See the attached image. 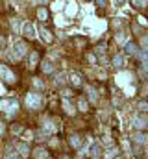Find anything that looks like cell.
Returning <instances> with one entry per match:
<instances>
[{"instance_id":"6","label":"cell","mask_w":148,"mask_h":159,"mask_svg":"<svg viewBox=\"0 0 148 159\" xmlns=\"http://www.w3.org/2000/svg\"><path fill=\"white\" fill-rule=\"evenodd\" d=\"M63 9H65V15H67V19H72V17H76L78 15V4L76 2H67L65 6H63Z\"/></svg>"},{"instance_id":"37","label":"cell","mask_w":148,"mask_h":159,"mask_svg":"<svg viewBox=\"0 0 148 159\" xmlns=\"http://www.w3.org/2000/svg\"><path fill=\"white\" fill-rule=\"evenodd\" d=\"M143 46L148 50V37H143Z\"/></svg>"},{"instance_id":"35","label":"cell","mask_w":148,"mask_h":159,"mask_svg":"<svg viewBox=\"0 0 148 159\" xmlns=\"http://www.w3.org/2000/svg\"><path fill=\"white\" fill-rule=\"evenodd\" d=\"M24 129L21 128V126H13V133H22Z\"/></svg>"},{"instance_id":"20","label":"cell","mask_w":148,"mask_h":159,"mask_svg":"<svg viewBox=\"0 0 148 159\" xmlns=\"http://www.w3.org/2000/svg\"><path fill=\"white\" fill-rule=\"evenodd\" d=\"M71 146H72V148H80V146H81L80 135H71Z\"/></svg>"},{"instance_id":"19","label":"cell","mask_w":148,"mask_h":159,"mask_svg":"<svg viewBox=\"0 0 148 159\" xmlns=\"http://www.w3.org/2000/svg\"><path fill=\"white\" fill-rule=\"evenodd\" d=\"M37 19H39V20H43V22H44V20H46V19H48V11H46V9H44V7H39V9H37Z\"/></svg>"},{"instance_id":"4","label":"cell","mask_w":148,"mask_h":159,"mask_svg":"<svg viewBox=\"0 0 148 159\" xmlns=\"http://www.w3.org/2000/svg\"><path fill=\"white\" fill-rule=\"evenodd\" d=\"M0 80H4L7 85H13V83L17 81V76L9 70L7 65H2V63H0Z\"/></svg>"},{"instance_id":"9","label":"cell","mask_w":148,"mask_h":159,"mask_svg":"<svg viewBox=\"0 0 148 159\" xmlns=\"http://www.w3.org/2000/svg\"><path fill=\"white\" fill-rule=\"evenodd\" d=\"M146 122H148V120L145 119V117H139V115L132 119V124H133V128H135V129H143V128H146Z\"/></svg>"},{"instance_id":"44","label":"cell","mask_w":148,"mask_h":159,"mask_svg":"<svg viewBox=\"0 0 148 159\" xmlns=\"http://www.w3.org/2000/svg\"><path fill=\"white\" fill-rule=\"evenodd\" d=\"M145 154H146V157H148V146H146V148H145Z\"/></svg>"},{"instance_id":"2","label":"cell","mask_w":148,"mask_h":159,"mask_svg":"<svg viewBox=\"0 0 148 159\" xmlns=\"http://www.w3.org/2000/svg\"><path fill=\"white\" fill-rule=\"evenodd\" d=\"M26 106L32 111L41 109V106H43V94H39V93H28L26 94Z\"/></svg>"},{"instance_id":"32","label":"cell","mask_w":148,"mask_h":159,"mask_svg":"<svg viewBox=\"0 0 148 159\" xmlns=\"http://www.w3.org/2000/svg\"><path fill=\"white\" fill-rule=\"evenodd\" d=\"M139 109H141V111H148V104L146 102H141V104H139Z\"/></svg>"},{"instance_id":"11","label":"cell","mask_w":148,"mask_h":159,"mask_svg":"<svg viewBox=\"0 0 148 159\" xmlns=\"http://www.w3.org/2000/svg\"><path fill=\"white\" fill-rule=\"evenodd\" d=\"M32 156H34V159H48V150L46 148H35Z\"/></svg>"},{"instance_id":"3","label":"cell","mask_w":148,"mask_h":159,"mask_svg":"<svg viewBox=\"0 0 148 159\" xmlns=\"http://www.w3.org/2000/svg\"><path fill=\"white\" fill-rule=\"evenodd\" d=\"M130 78H132V74H128V72L118 74V76H117V83L124 87V91H126L128 96H133V94H135V85H130Z\"/></svg>"},{"instance_id":"18","label":"cell","mask_w":148,"mask_h":159,"mask_svg":"<svg viewBox=\"0 0 148 159\" xmlns=\"http://www.w3.org/2000/svg\"><path fill=\"white\" fill-rule=\"evenodd\" d=\"M146 139H148V137L145 135V133H141V131L133 135V141H135L137 144H145V143H146Z\"/></svg>"},{"instance_id":"17","label":"cell","mask_w":148,"mask_h":159,"mask_svg":"<svg viewBox=\"0 0 148 159\" xmlns=\"http://www.w3.org/2000/svg\"><path fill=\"white\" fill-rule=\"evenodd\" d=\"M41 70L46 72V74H50V72L54 70V65H52L50 61H43V63H41Z\"/></svg>"},{"instance_id":"42","label":"cell","mask_w":148,"mask_h":159,"mask_svg":"<svg viewBox=\"0 0 148 159\" xmlns=\"http://www.w3.org/2000/svg\"><path fill=\"white\" fill-rule=\"evenodd\" d=\"M4 159H19V157H15V156H6Z\"/></svg>"},{"instance_id":"36","label":"cell","mask_w":148,"mask_h":159,"mask_svg":"<svg viewBox=\"0 0 148 159\" xmlns=\"http://www.w3.org/2000/svg\"><path fill=\"white\" fill-rule=\"evenodd\" d=\"M122 148H124V150H130V143H128V141H122Z\"/></svg>"},{"instance_id":"30","label":"cell","mask_w":148,"mask_h":159,"mask_svg":"<svg viewBox=\"0 0 148 159\" xmlns=\"http://www.w3.org/2000/svg\"><path fill=\"white\" fill-rule=\"evenodd\" d=\"M89 93H91V102H96V100H98V96H96V91H95V89H91Z\"/></svg>"},{"instance_id":"40","label":"cell","mask_w":148,"mask_h":159,"mask_svg":"<svg viewBox=\"0 0 148 159\" xmlns=\"http://www.w3.org/2000/svg\"><path fill=\"white\" fill-rule=\"evenodd\" d=\"M96 4L98 6H106V0H96Z\"/></svg>"},{"instance_id":"39","label":"cell","mask_w":148,"mask_h":159,"mask_svg":"<svg viewBox=\"0 0 148 159\" xmlns=\"http://www.w3.org/2000/svg\"><path fill=\"white\" fill-rule=\"evenodd\" d=\"M143 70L148 74V61H146V63H143Z\"/></svg>"},{"instance_id":"26","label":"cell","mask_w":148,"mask_h":159,"mask_svg":"<svg viewBox=\"0 0 148 159\" xmlns=\"http://www.w3.org/2000/svg\"><path fill=\"white\" fill-rule=\"evenodd\" d=\"M117 152H118L117 148H109V150H108V154H106V159H113L115 156H117Z\"/></svg>"},{"instance_id":"25","label":"cell","mask_w":148,"mask_h":159,"mask_svg":"<svg viewBox=\"0 0 148 159\" xmlns=\"http://www.w3.org/2000/svg\"><path fill=\"white\" fill-rule=\"evenodd\" d=\"M137 56H139V59H141L143 63H146V61H148V52H146V50H143V52L139 50V52H137Z\"/></svg>"},{"instance_id":"16","label":"cell","mask_w":148,"mask_h":159,"mask_svg":"<svg viewBox=\"0 0 148 159\" xmlns=\"http://www.w3.org/2000/svg\"><path fill=\"white\" fill-rule=\"evenodd\" d=\"M17 150L21 152V156H22V157H26V156L30 154V148H28V144H26V143H19V144H17Z\"/></svg>"},{"instance_id":"34","label":"cell","mask_w":148,"mask_h":159,"mask_svg":"<svg viewBox=\"0 0 148 159\" xmlns=\"http://www.w3.org/2000/svg\"><path fill=\"white\" fill-rule=\"evenodd\" d=\"M71 96H72V93H71L69 89H65V91H63V98H71Z\"/></svg>"},{"instance_id":"24","label":"cell","mask_w":148,"mask_h":159,"mask_svg":"<svg viewBox=\"0 0 148 159\" xmlns=\"http://www.w3.org/2000/svg\"><path fill=\"white\" fill-rule=\"evenodd\" d=\"M100 154H102L100 146H93V148H91V157H93V159H98V157H100Z\"/></svg>"},{"instance_id":"7","label":"cell","mask_w":148,"mask_h":159,"mask_svg":"<svg viewBox=\"0 0 148 159\" xmlns=\"http://www.w3.org/2000/svg\"><path fill=\"white\" fill-rule=\"evenodd\" d=\"M21 32H22V35L28 37V39H34V37H35V26L30 24V22H26V24L21 28Z\"/></svg>"},{"instance_id":"33","label":"cell","mask_w":148,"mask_h":159,"mask_svg":"<svg viewBox=\"0 0 148 159\" xmlns=\"http://www.w3.org/2000/svg\"><path fill=\"white\" fill-rule=\"evenodd\" d=\"M63 81H65V74H61V76H58V80H56V83H58V85H61Z\"/></svg>"},{"instance_id":"29","label":"cell","mask_w":148,"mask_h":159,"mask_svg":"<svg viewBox=\"0 0 148 159\" xmlns=\"http://www.w3.org/2000/svg\"><path fill=\"white\" fill-rule=\"evenodd\" d=\"M22 137H24V141H32V139H34V133H32V131H24Z\"/></svg>"},{"instance_id":"27","label":"cell","mask_w":148,"mask_h":159,"mask_svg":"<svg viewBox=\"0 0 148 159\" xmlns=\"http://www.w3.org/2000/svg\"><path fill=\"white\" fill-rule=\"evenodd\" d=\"M11 26H13L15 32H21V22H19V19H13V20H11Z\"/></svg>"},{"instance_id":"14","label":"cell","mask_w":148,"mask_h":159,"mask_svg":"<svg viewBox=\"0 0 148 159\" xmlns=\"http://www.w3.org/2000/svg\"><path fill=\"white\" fill-rule=\"evenodd\" d=\"M37 63H39V54L34 50V52L30 54V57H28V67L34 69V67H37Z\"/></svg>"},{"instance_id":"45","label":"cell","mask_w":148,"mask_h":159,"mask_svg":"<svg viewBox=\"0 0 148 159\" xmlns=\"http://www.w3.org/2000/svg\"><path fill=\"white\" fill-rule=\"evenodd\" d=\"M146 128H148V122H146Z\"/></svg>"},{"instance_id":"10","label":"cell","mask_w":148,"mask_h":159,"mask_svg":"<svg viewBox=\"0 0 148 159\" xmlns=\"http://www.w3.org/2000/svg\"><path fill=\"white\" fill-rule=\"evenodd\" d=\"M124 50H126V54L128 56H137V52H139V46H137V43H126V46H124Z\"/></svg>"},{"instance_id":"13","label":"cell","mask_w":148,"mask_h":159,"mask_svg":"<svg viewBox=\"0 0 148 159\" xmlns=\"http://www.w3.org/2000/svg\"><path fill=\"white\" fill-rule=\"evenodd\" d=\"M69 81H71V85H74V87H80L81 85V78H80L78 72H71L69 74Z\"/></svg>"},{"instance_id":"15","label":"cell","mask_w":148,"mask_h":159,"mask_svg":"<svg viewBox=\"0 0 148 159\" xmlns=\"http://www.w3.org/2000/svg\"><path fill=\"white\" fill-rule=\"evenodd\" d=\"M63 107H65L67 115H74V113H76V109H74V106L71 104V100H69V98H63Z\"/></svg>"},{"instance_id":"31","label":"cell","mask_w":148,"mask_h":159,"mask_svg":"<svg viewBox=\"0 0 148 159\" xmlns=\"http://www.w3.org/2000/svg\"><path fill=\"white\" fill-rule=\"evenodd\" d=\"M52 9H54V11H61V9H63V6H61L59 2H56V4L52 6Z\"/></svg>"},{"instance_id":"22","label":"cell","mask_w":148,"mask_h":159,"mask_svg":"<svg viewBox=\"0 0 148 159\" xmlns=\"http://www.w3.org/2000/svg\"><path fill=\"white\" fill-rule=\"evenodd\" d=\"M133 7H146L148 6V0H130Z\"/></svg>"},{"instance_id":"43","label":"cell","mask_w":148,"mask_h":159,"mask_svg":"<svg viewBox=\"0 0 148 159\" xmlns=\"http://www.w3.org/2000/svg\"><path fill=\"white\" fill-rule=\"evenodd\" d=\"M2 131H4V126H2V122H0V133H2Z\"/></svg>"},{"instance_id":"12","label":"cell","mask_w":148,"mask_h":159,"mask_svg":"<svg viewBox=\"0 0 148 159\" xmlns=\"http://www.w3.org/2000/svg\"><path fill=\"white\" fill-rule=\"evenodd\" d=\"M39 35H41V39L44 41L46 44H50L52 39H54V37H52V34H50L48 30H44V28H41V30H39Z\"/></svg>"},{"instance_id":"23","label":"cell","mask_w":148,"mask_h":159,"mask_svg":"<svg viewBox=\"0 0 148 159\" xmlns=\"http://www.w3.org/2000/svg\"><path fill=\"white\" fill-rule=\"evenodd\" d=\"M122 65H124V59H122V56H115V57H113V67L120 69Z\"/></svg>"},{"instance_id":"41","label":"cell","mask_w":148,"mask_h":159,"mask_svg":"<svg viewBox=\"0 0 148 159\" xmlns=\"http://www.w3.org/2000/svg\"><path fill=\"white\" fill-rule=\"evenodd\" d=\"M34 4H43V2H46V0H32Z\"/></svg>"},{"instance_id":"38","label":"cell","mask_w":148,"mask_h":159,"mask_svg":"<svg viewBox=\"0 0 148 159\" xmlns=\"http://www.w3.org/2000/svg\"><path fill=\"white\" fill-rule=\"evenodd\" d=\"M34 85H35V87H43V83H41L39 80H34Z\"/></svg>"},{"instance_id":"5","label":"cell","mask_w":148,"mask_h":159,"mask_svg":"<svg viewBox=\"0 0 148 159\" xmlns=\"http://www.w3.org/2000/svg\"><path fill=\"white\" fill-rule=\"evenodd\" d=\"M26 52H28V46H26L24 41H15V43H13V57H15V59L24 57Z\"/></svg>"},{"instance_id":"21","label":"cell","mask_w":148,"mask_h":159,"mask_svg":"<svg viewBox=\"0 0 148 159\" xmlns=\"http://www.w3.org/2000/svg\"><path fill=\"white\" fill-rule=\"evenodd\" d=\"M78 109H80V111H87V109H89V104H87L85 98H80V100H78Z\"/></svg>"},{"instance_id":"8","label":"cell","mask_w":148,"mask_h":159,"mask_svg":"<svg viewBox=\"0 0 148 159\" xmlns=\"http://www.w3.org/2000/svg\"><path fill=\"white\" fill-rule=\"evenodd\" d=\"M54 131H56V124L50 119L43 120V133H44V135H52Z\"/></svg>"},{"instance_id":"1","label":"cell","mask_w":148,"mask_h":159,"mask_svg":"<svg viewBox=\"0 0 148 159\" xmlns=\"http://www.w3.org/2000/svg\"><path fill=\"white\" fill-rule=\"evenodd\" d=\"M19 109V102L15 98H2L0 100V111H4L6 115H13Z\"/></svg>"},{"instance_id":"28","label":"cell","mask_w":148,"mask_h":159,"mask_svg":"<svg viewBox=\"0 0 148 159\" xmlns=\"http://www.w3.org/2000/svg\"><path fill=\"white\" fill-rule=\"evenodd\" d=\"M87 61H89L91 65H95V63H96V56H95V54H89V56H87Z\"/></svg>"}]
</instances>
